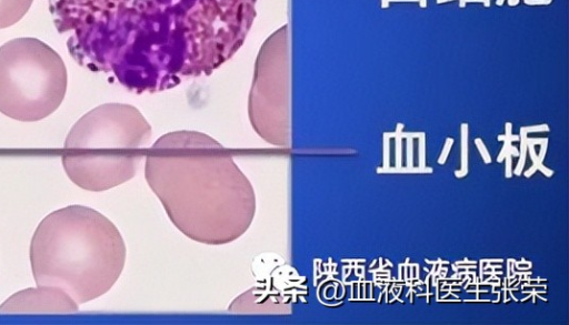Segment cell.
Wrapping results in <instances>:
<instances>
[{"label":"cell","instance_id":"cell-1","mask_svg":"<svg viewBox=\"0 0 569 325\" xmlns=\"http://www.w3.org/2000/svg\"><path fill=\"white\" fill-rule=\"evenodd\" d=\"M74 61L134 93L209 75L243 44L257 0H48Z\"/></svg>","mask_w":569,"mask_h":325},{"label":"cell","instance_id":"cell-2","mask_svg":"<svg viewBox=\"0 0 569 325\" xmlns=\"http://www.w3.org/2000/svg\"><path fill=\"white\" fill-rule=\"evenodd\" d=\"M144 176L172 224L190 240L227 244L252 223L250 181L229 151L202 132L160 136L147 151Z\"/></svg>","mask_w":569,"mask_h":325},{"label":"cell","instance_id":"cell-3","mask_svg":"<svg viewBox=\"0 0 569 325\" xmlns=\"http://www.w3.org/2000/svg\"><path fill=\"white\" fill-rule=\"evenodd\" d=\"M30 262L38 286L58 287L79 305L113 286L124 266L126 245L108 217L70 205L40 222L31 240Z\"/></svg>","mask_w":569,"mask_h":325},{"label":"cell","instance_id":"cell-4","mask_svg":"<svg viewBox=\"0 0 569 325\" xmlns=\"http://www.w3.org/2000/svg\"><path fill=\"white\" fill-rule=\"evenodd\" d=\"M151 135L150 124L133 105L101 104L71 128L62 165L68 177L83 190L112 189L136 175Z\"/></svg>","mask_w":569,"mask_h":325},{"label":"cell","instance_id":"cell-5","mask_svg":"<svg viewBox=\"0 0 569 325\" xmlns=\"http://www.w3.org/2000/svg\"><path fill=\"white\" fill-rule=\"evenodd\" d=\"M68 83L59 53L36 38L12 39L0 47V112L22 122L52 114Z\"/></svg>","mask_w":569,"mask_h":325},{"label":"cell","instance_id":"cell-6","mask_svg":"<svg viewBox=\"0 0 569 325\" xmlns=\"http://www.w3.org/2000/svg\"><path fill=\"white\" fill-rule=\"evenodd\" d=\"M288 26L273 32L257 57L248 113L252 128L276 146L290 144Z\"/></svg>","mask_w":569,"mask_h":325},{"label":"cell","instance_id":"cell-7","mask_svg":"<svg viewBox=\"0 0 569 325\" xmlns=\"http://www.w3.org/2000/svg\"><path fill=\"white\" fill-rule=\"evenodd\" d=\"M78 304L62 290L38 286L21 291L8 298L1 312H76Z\"/></svg>","mask_w":569,"mask_h":325},{"label":"cell","instance_id":"cell-8","mask_svg":"<svg viewBox=\"0 0 569 325\" xmlns=\"http://www.w3.org/2000/svg\"><path fill=\"white\" fill-rule=\"evenodd\" d=\"M33 0H0V29H6L18 21L29 11Z\"/></svg>","mask_w":569,"mask_h":325},{"label":"cell","instance_id":"cell-9","mask_svg":"<svg viewBox=\"0 0 569 325\" xmlns=\"http://www.w3.org/2000/svg\"><path fill=\"white\" fill-rule=\"evenodd\" d=\"M463 134L461 136V174L459 177H462L467 173V154H468V144H467V133H466V125H463Z\"/></svg>","mask_w":569,"mask_h":325},{"label":"cell","instance_id":"cell-10","mask_svg":"<svg viewBox=\"0 0 569 325\" xmlns=\"http://www.w3.org/2000/svg\"><path fill=\"white\" fill-rule=\"evenodd\" d=\"M452 142H453V141H452L451 139H447V142H446V144H445V148H443L442 154H441V156L439 158V161H438L440 164H443V163H445L446 158H447V155H448V153H449V149H450V146H451Z\"/></svg>","mask_w":569,"mask_h":325},{"label":"cell","instance_id":"cell-11","mask_svg":"<svg viewBox=\"0 0 569 325\" xmlns=\"http://www.w3.org/2000/svg\"><path fill=\"white\" fill-rule=\"evenodd\" d=\"M476 144L478 145L480 153H481L482 158L485 159V162L490 163L491 162L490 155L487 153L486 148L483 146L481 140L477 139Z\"/></svg>","mask_w":569,"mask_h":325},{"label":"cell","instance_id":"cell-12","mask_svg":"<svg viewBox=\"0 0 569 325\" xmlns=\"http://www.w3.org/2000/svg\"><path fill=\"white\" fill-rule=\"evenodd\" d=\"M546 148H547V141L543 142V145H541V149H540V154L538 156L539 161H542L543 156H545V153H546Z\"/></svg>","mask_w":569,"mask_h":325}]
</instances>
